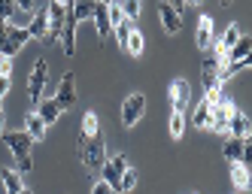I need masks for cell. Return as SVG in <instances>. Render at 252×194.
I'll return each instance as SVG.
<instances>
[{"label": "cell", "instance_id": "6da1fadb", "mask_svg": "<svg viewBox=\"0 0 252 194\" xmlns=\"http://www.w3.org/2000/svg\"><path fill=\"white\" fill-rule=\"evenodd\" d=\"M79 161L88 170H100L106 164V139L100 134H94V137H79Z\"/></svg>", "mask_w": 252, "mask_h": 194}, {"label": "cell", "instance_id": "7a4b0ae2", "mask_svg": "<svg viewBox=\"0 0 252 194\" xmlns=\"http://www.w3.org/2000/svg\"><path fill=\"white\" fill-rule=\"evenodd\" d=\"M234 112H237V103H234V100L225 94V97L213 107V112H210V125H207V128L216 131V134H222V137H228V121H231Z\"/></svg>", "mask_w": 252, "mask_h": 194}, {"label": "cell", "instance_id": "3957f363", "mask_svg": "<svg viewBox=\"0 0 252 194\" xmlns=\"http://www.w3.org/2000/svg\"><path fill=\"white\" fill-rule=\"evenodd\" d=\"M143 115H146V97H143L140 91L128 94V97H125V103H122V125L125 128H134Z\"/></svg>", "mask_w": 252, "mask_h": 194}, {"label": "cell", "instance_id": "277c9868", "mask_svg": "<svg viewBox=\"0 0 252 194\" xmlns=\"http://www.w3.org/2000/svg\"><path fill=\"white\" fill-rule=\"evenodd\" d=\"M46 76H49V64L46 58H40L37 64L31 67V76H28V97L31 100H43V91H46Z\"/></svg>", "mask_w": 252, "mask_h": 194}, {"label": "cell", "instance_id": "5b68a950", "mask_svg": "<svg viewBox=\"0 0 252 194\" xmlns=\"http://www.w3.org/2000/svg\"><path fill=\"white\" fill-rule=\"evenodd\" d=\"M131 164H128V158H125V155H113V158H106V164L100 167V179L106 182V185H110L113 191H119V179H122V173L125 170H128Z\"/></svg>", "mask_w": 252, "mask_h": 194}, {"label": "cell", "instance_id": "8992f818", "mask_svg": "<svg viewBox=\"0 0 252 194\" xmlns=\"http://www.w3.org/2000/svg\"><path fill=\"white\" fill-rule=\"evenodd\" d=\"M3 143H6L9 152L15 155V161H19V158H31L33 139H31L28 131H3Z\"/></svg>", "mask_w": 252, "mask_h": 194}, {"label": "cell", "instance_id": "52a82bcc", "mask_svg": "<svg viewBox=\"0 0 252 194\" xmlns=\"http://www.w3.org/2000/svg\"><path fill=\"white\" fill-rule=\"evenodd\" d=\"M222 155H225V161H249V155H252V143L249 139H240V137H225V143H222Z\"/></svg>", "mask_w": 252, "mask_h": 194}, {"label": "cell", "instance_id": "ba28073f", "mask_svg": "<svg viewBox=\"0 0 252 194\" xmlns=\"http://www.w3.org/2000/svg\"><path fill=\"white\" fill-rule=\"evenodd\" d=\"M31 40V30L28 28H9V33L3 37V43H0V58H12L15 52H22V46Z\"/></svg>", "mask_w": 252, "mask_h": 194}, {"label": "cell", "instance_id": "9c48e42d", "mask_svg": "<svg viewBox=\"0 0 252 194\" xmlns=\"http://www.w3.org/2000/svg\"><path fill=\"white\" fill-rule=\"evenodd\" d=\"M167 97H170V107H173L176 112H186L189 100H191V85H189L186 79H173L170 88H167Z\"/></svg>", "mask_w": 252, "mask_h": 194}, {"label": "cell", "instance_id": "30bf717a", "mask_svg": "<svg viewBox=\"0 0 252 194\" xmlns=\"http://www.w3.org/2000/svg\"><path fill=\"white\" fill-rule=\"evenodd\" d=\"M55 103L61 107V112L70 110V107L76 103V79H73V73H64V76H61L58 91H55Z\"/></svg>", "mask_w": 252, "mask_h": 194}, {"label": "cell", "instance_id": "8fae6325", "mask_svg": "<svg viewBox=\"0 0 252 194\" xmlns=\"http://www.w3.org/2000/svg\"><path fill=\"white\" fill-rule=\"evenodd\" d=\"M228 137H240V139H249L252 137V121H249V115L243 110H237V112L231 115V121H228Z\"/></svg>", "mask_w": 252, "mask_h": 194}, {"label": "cell", "instance_id": "7c38bea8", "mask_svg": "<svg viewBox=\"0 0 252 194\" xmlns=\"http://www.w3.org/2000/svg\"><path fill=\"white\" fill-rule=\"evenodd\" d=\"M194 43H197V49H201V52H207L213 46V19H210V15H201V19H197Z\"/></svg>", "mask_w": 252, "mask_h": 194}, {"label": "cell", "instance_id": "4fadbf2b", "mask_svg": "<svg viewBox=\"0 0 252 194\" xmlns=\"http://www.w3.org/2000/svg\"><path fill=\"white\" fill-rule=\"evenodd\" d=\"M158 15H161V25H164L167 33H179V28H183V15H179L170 3H161L158 6Z\"/></svg>", "mask_w": 252, "mask_h": 194}, {"label": "cell", "instance_id": "5bb4252c", "mask_svg": "<svg viewBox=\"0 0 252 194\" xmlns=\"http://www.w3.org/2000/svg\"><path fill=\"white\" fill-rule=\"evenodd\" d=\"M61 49H64V55H76V22L67 15V22L61 28Z\"/></svg>", "mask_w": 252, "mask_h": 194}, {"label": "cell", "instance_id": "9a60e30c", "mask_svg": "<svg viewBox=\"0 0 252 194\" xmlns=\"http://www.w3.org/2000/svg\"><path fill=\"white\" fill-rule=\"evenodd\" d=\"M28 30H31V40H43L46 43V37H49V15H46V9L33 12V22L28 25Z\"/></svg>", "mask_w": 252, "mask_h": 194}, {"label": "cell", "instance_id": "2e32d148", "mask_svg": "<svg viewBox=\"0 0 252 194\" xmlns=\"http://www.w3.org/2000/svg\"><path fill=\"white\" fill-rule=\"evenodd\" d=\"M94 25H97V37H100V43L113 33V25H110V12H106V3H94Z\"/></svg>", "mask_w": 252, "mask_h": 194}, {"label": "cell", "instance_id": "e0dca14e", "mask_svg": "<svg viewBox=\"0 0 252 194\" xmlns=\"http://www.w3.org/2000/svg\"><path fill=\"white\" fill-rule=\"evenodd\" d=\"M37 115L46 121V125H55V121L61 118V107L55 103V97H46V100H40V110H37Z\"/></svg>", "mask_w": 252, "mask_h": 194}, {"label": "cell", "instance_id": "ac0fdd59", "mask_svg": "<svg viewBox=\"0 0 252 194\" xmlns=\"http://www.w3.org/2000/svg\"><path fill=\"white\" fill-rule=\"evenodd\" d=\"M46 128H49V125H46L37 112H28V115H25V131L31 134V139H43V137H46Z\"/></svg>", "mask_w": 252, "mask_h": 194}, {"label": "cell", "instance_id": "d6986e66", "mask_svg": "<svg viewBox=\"0 0 252 194\" xmlns=\"http://www.w3.org/2000/svg\"><path fill=\"white\" fill-rule=\"evenodd\" d=\"M231 182H234V188H237V191H246L249 188V170H246L243 161H234L231 164Z\"/></svg>", "mask_w": 252, "mask_h": 194}, {"label": "cell", "instance_id": "ffe728a7", "mask_svg": "<svg viewBox=\"0 0 252 194\" xmlns=\"http://www.w3.org/2000/svg\"><path fill=\"white\" fill-rule=\"evenodd\" d=\"M0 176H3V185H6V191H9V194H19V191L25 188V182H22V173H19V170L3 167V173H0Z\"/></svg>", "mask_w": 252, "mask_h": 194}, {"label": "cell", "instance_id": "44dd1931", "mask_svg": "<svg viewBox=\"0 0 252 194\" xmlns=\"http://www.w3.org/2000/svg\"><path fill=\"white\" fill-rule=\"evenodd\" d=\"M249 49H252V40H249V37H240L237 43L231 46V52H228V64H231V61H243V58H249V55H252Z\"/></svg>", "mask_w": 252, "mask_h": 194}, {"label": "cell", "instance_id": "7402d4cb", "mask_svg": "<svg viewBox=\"0 0 252 194\" xmlns=\"http://www.w3.org/2000/svg\"><path fill=\"white\" fill-rule=\"evenodd\" d=\"M67 15L73 22H85L94 15V3H67Z\"/></svg>", "mask_w": 252, "mask_h": 194}, {"label": "cell", "instance_id": "603a6c76", "mask_svg": "<svg viewBox=\"0 0 252 194\" xmlns=\"http://www.w3.org/2000/svg\"><path fill=\"white\" fill-rule=\"evenodd\" d=\"M210 112H213V107H210L207 100H201V103H197V107H194V115H191V125L204 131V128L210 125Z\"/></svg>", "mask_w": 252, "mask_h": 194}, {"label": "cell", "instance_id": "cb8c5ba5", "mask_svg": "<svg viewBox=\"0 0 252 194\" xmlns=\"http://www.w3.org/2000/svg\"><path fill=\"white\" fill-rule=\"evenodd\" d=\"M143 49H146V37L134 28L131 33H128V43H125V52H131V55L137 58V55H143Z\"/></svg>", "mask_w": 252, "mask_h": 194}, {"label": "cell", "instance_id": "d4e9b609", "mask_svg": "<svg viewBox=\"0 0 252 194\" xmlns=\"http://www.w3.org/2000/svg\"><path fill=\"white\" fill-rule=\"evenodd\" d=\"M240 37H243V33H240V25H237V22H231V25L225 28V33H222V40H219V46L231 52V46H234V43H237Z\"/></svg>", "mask_w": 252, "mask_h": 194}, {"label": "cell", "instance_id": "484cf974", "mask_svg": "<svg viewBox=\"0 0 252 194\" xmlns=\"http://www.w3.org/2000/svg\"><path fill=\"white\" fill-rule=\"evenodd\" d=\"M94 134H100L97 112H85L82 115V131H79V137H94Z\"/></svg>", "mask_w": 252, "mask_h": 194}, {"label": "cell", "instance_id": "4316f807", "mask_svg": "<svg viewBox=\"0 0 252 194\" xmlns=\"http://www.w3.org/2000/svg\"><path fill=\"white\" fill-rule=\"evenodd\" d=\"M186 134V112H170V137L173 139H179V137H183Z\"/></svg>", "mask_w": 252, "mask_h": 194}, {"label": "cell", "instance_id": "83f0119b", "mask_svg": "<svg viewBox=\"0 0 252 194\" xmlns=\"http://www.w3.org/2000/svg\"><path fill=\"white\" fill-rule=\"evenodd\" d=\"M134 188H137V170L128 167V170L122 173V179H119V191H122V194H128V191H134Z\"/></svg>", "mask_w": 252, "mask_h": 194}, {"label": "cell", "instance_id": "f1b7e54d", "mask_svg": "<svg viewBox=\"0 0 252 194\" xmlns=\"http://www.w3.org/2000/svg\"><path fill=\"white\" fill-rule=\"evenodd\" d=\"M131 30H134V25H131L128 19H125L122 25H116V28H113V33H116V40H119V46H122V49H125V43H128V33H131Z\"/></svg>", "mask_w": 252, "mask_h": 194}, {"label": "cell", "instance_id": "f546056e", "mask_svg": "<svg viewBox=\"0 0 252 194\" xmlns=\"http://www.w3.org/2000/svg\"><path fill=\"white\" fill-rule=\"evenodd\" d=\"M122 6V15H125V19H128V22H134V19H140V3H137V0H128V3H119Z\"/></svg>", "mask_w": 252, "mask_h": 194}, {"label": "cell", "instance_id": "4dcf8cb0", "mask_svg": "<svg viewBox=\"0 0 252 194\" xmlns=\"http://www.w3.org/2000/svg\"><path fill=\"white\" fill-rule=\"evenodd\" d=\"M15 12H19L15 9V0H0V22H9Z\"/></svg>", "mask_w": 252, "mask_h": 194}, {"label": "cell", "instance_id": "1f68e13d", "mask_svg": "<svg viewBox=\"0 0 252 194\" xmlns=\"http://www.w3.org/2000/svg\"><path fill=\"white\" fill-rule=\"evenodd\" d=\"M106 12H110V25H113V28L125 22V15H122V6H119V3H106Z\"/></svg>", "mask_w": 252, "mask_h": 194}, {"label": "cell", "instance_id": "d6a6232c", "mask_svg": "<svg viewBox=\"0 0 252 194\" xmlns=\"http://www.w3.org/2000/svg\"><path fill=\"white\" fill-rule=\"evenodd\" d=\"M0 76H12V58H0Z\"/></svg>", "mask_w": 252, "mask_h": 194}, {"label": "cell", "instance_id": "836d02e7", "mask_svg": "<svg viewBox=\"0 0 252 194\" xmlns=\"http://www.w3.org/2000/svg\"><path fill=\"white\" fill-rule=\"evenodd\" d=\"M33 170V158H19V173H31Z\"/></svg>", "mask_w": 252, "mask_h": 194}, {"label": "cell", "instance_id": "e575fe53", "mask_svg": "<svg viewBox=\"0 0 252 194\" xmlns=\"http://www.w3.org/2000/svg\"><path fill=\"white\" fill-rule=\"evenodd\" d=\"M92 194H113V188H110V185H106V182L100 179V182H94V188H92Z\"/></svg>", "mask_w": 252, "mask_h": 194}, {"label": "cell", "instance_id": "d590c367", "mask_svg": "<svg viewBox=\"0 0 252 194\" xmlns=\"http://www.w3.org/2000/svg\"><path fill=\"white\" fill-rule=\"evenodd\" d=\"M9 85H12V82H9V76H0V100H3V94L9 91Z\"/></svg>", "mask_w": 252, "mask_h": 194}, {"label": "cell", "instance_id": "8d00e7d4", "mask_svg": "<svg viewBox=\"0 0 252 194\" xmlns=\"http://www.w3.org/2000/svg\"><path fill=\"white\" fill-rule=\"evenodd\" d=\"M9 28H12V22H0V43H3V37L9 33Z\"/></svg>", "mask_w": 252, "mask_h": 194}, {"label": "cell", "instance_id": "74e56055", "mask_svg": "<svg viewBox=\"0 0 252 194\" xmlns=\"http://www.w3.org/2000/svg\"><path fill=\"white\" fill-rule=\"evenodd\" d=\"M3 131H6V115L0 112V137H3Z\"/></svg>", "mask_w": 252, "mask_h": 194}, {"label": "cell", "instance_id": "f35d334b", "mask_svg": "<svg viewBox=\"0 0 252 194\" xmlns=\"http://www.w3.org/2000/svg\"><path fill=\"white\" fill-rule=\"evenodd\" d=\"M19 194H33V191H31V188H22V191H19Z\"/></svg>", "mask_w": 252, "mask_h": 194}, {"label": "cell", "instance_id": "ab89813d", "mask_svg": "<svg viewBox=\"0 0 252 194\" xmlns=\"http://www.w3.org/2000/svg\"><path fill=\"white\" fill-rule=\"evenodd\" d=\"M0 103H3V100H0ZM0 112H3V110H0Z\"/></svg>", "mask_w": 252, "mask_h": 194}]
</instances>
